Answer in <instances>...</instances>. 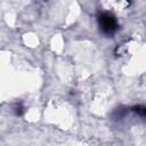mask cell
<instances>
[{
  "label": "cell",
  "mask_w": 146,
  "mask_h": 146,
  "mask_svg": "<svg viewBox=\"0 0 146 146\" xmlns=\"http://www.w3.org/2000/svg\"><path fill=\"white\" fill-rule=\"evenodd\" d=\"M97 22L99 31L106 36H112L119 29V23L115 16L110 13H102L97 18Z\"/></svg>",
  "instance_id": "obj_1"
}]
</instances>
